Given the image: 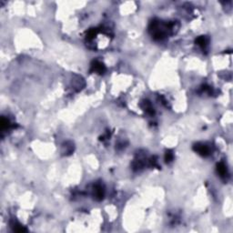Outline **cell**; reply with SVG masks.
<instances>
[{
	"mask_svg": "<svg viewBox=\"0 0 233 233\" xmlns=\"http://www.w3.org/2000/svg\"><path fill=\"white\" fill-rule=\"evenodd\" d=\"M195 150H197L199 154H201V155H203V156L208 155L209 152V147H208L206 145H199V144H198V145H196Z\"/></svg>",
	"mask_w": 233,
	"mask_h": 233,
	"instance_id": "6da1fadb",
	"label": "cell"
},
{
	"mask_svg": "<svg viewBox=\"0 0 233 233\" xmlns=\"http://www.w3.org/2000/svg\"><path fill=\"white\" fill-rule=\"evenodd\" d=\"M93 69L95 70L96 72H99V73H102V72L104 71V66H103V64H101V63H99V62H95L94 63V65L93 66Z\"/></svg>",
	"mask_w": 233,
	"mask_h": 233,
	"instance_id": "7a4b0ae2",
	"label": "cell"
},
{
	"mask_svg": "<svg viewBox=\"0 0 233 233\" xmlns=\"http://www.w3.org/2000/svg\"><path fill=\"white\" fill-rule=\"evenodd\" d=\"M218 172L220 174V176H224L226 174V167L223 163H220L218 165Z\"/></svg>",
	"mask_w": 233,
	"mask_h": 233,
	"instance_id": "3957f363",
	"label": "cell"
},
{
	"mask_svg": "<svg viewBox=\"0 0 233 233\" xmlns=\"http://www.w3.org/2000/svg\"><path fill=\"white\" fill-rule=\"evenodd\" d=\"M94 193H95L96 198H98V199H102V198H103V190H102V189L100 187L96 188Z\"/></svg>",
	"mask_w": 233,
	"mask_h": 233,
	"instance_id": "277c9868",
	"label": "cell"
},
{
	"mask_svg": "<svg viewBox=\"0 0 233 233\" xmlns=\"http://www.w3.org/2000/svg\"><path fill=\"white\" fill-rule=\"evenodd\" d=\"M197 43H198V45H199V46H206V39H205V38H203V36H201V38H199L197 39Z\"/></svg>",
	"mask_w": 233,
	"mask_h": 233,
	"instance_id": "5b68a950",
	"label": "cell"
},
{
	"mask_svg": "<svg viewBox=\"0 0 233 233\" xmlns=\"http://www.w3.org/2000/svg\"><path fill=\"white\" fill-rule=\"evenodd\" d=\"M7 127H8V121L6 119H5V118H2L1 119V128H2V129H5Z\"/></svg>",
	"mask_w": 233,
	"mask_h": 233,
	"instance_id": "8992f818",
	"label": "cell"
},
{
	"mask_svg": "<svg viewBox=\"0 0 233 233\" xmlns=\"http://www.w3.org/2000/svg\"><path fill=\"white\" fill-rule=\"evenodd\" d=\"M171 160H172V153L167 152V154H166V160L167 161H170Z\"/></svg>",
	"mask_w": 233,
	"mask_h": 233,
	"instance_id": "52a82bcc",
	"label": "cell"
}]
</instances>
